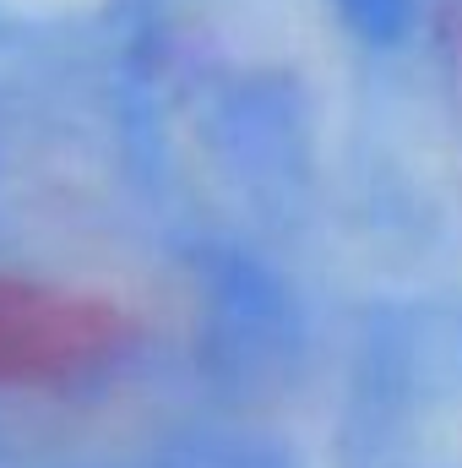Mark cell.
Wrapping results in <instances>:
<instances>
[{"label": "cell", "instance_id": "1", "mask_svg": "<svg viewBox=\"0 0 462 468\" xmlns=\"http://www.w3.org/2000/svg\"><path fill=\"white\" fill-rule=\"evenodd\" d=\"M131 344V316L104 294L0 272V392L66 387Z\"/></svg>", "mask_w": 462, "mask_h": 468}, {"label": "cell", "instance_id": "2", "mask_svg": "<svg viewBox=\"0 0 462 468\" xmlns=\"http://www.w3.org/2000/svg\"><path fill=\"white\" fill-rule=\"evenodd\" d=\"M452 44L462 49V0H452Z\"/></svg>", "mask_w": 462, "mask_h": 468}]
</instances>
